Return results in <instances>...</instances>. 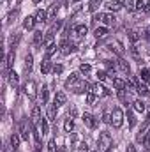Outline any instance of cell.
<instances>
[{
	"label": "cell",
	"mask_w": 150,
	"mask_h": 152,
	"mask_svg": "<svg viewBox=\"0 0 150 152\" xmlns=\"http://www.w3.org/2000/svg\"><path fill=\"white\" fill-rule=\"evenodd\" d=\"M36 23H37V21H36V16H27V18L23 20V27H25L27 30H32Z\"/></svg>",
	"instance_id": "e0dca14e"
},
{
	"label": "cell",
	"mask_w": 150,
	"mask_h": 152,
	"mask_svg": "<svg viewBox=\"0 0 150 152\" xmlns=\"http://www.w3.org/2000/svg\"><path fill=\"white\" fill-rule=\"evenodd\" d=\"M94 20H95V21H103L104 25H115V21H117V20H115V16L110 14V12H108V14L99 12V14H95V16H94Z\"/></svg>",
	"instance_id": "8992f818"
},
{
	"label": "cell",
	"mask_w": 150,
	"mask_h": 152,
	"mask_svg": "<svg viewBox=\"0 0 150 152\" xmlns=\"http://www.w3.org/2000/svg\"><path fill=\"white\" fill-rule=\"evenodd\" d=\"M141 143L145 145V147H150V129L145 133V136H143V140H141Z\"/></svg>",
	"instance_id": "7bdbcfd3"
},
{
	"label": "cell",
	"mask_w": 150,
	"mask_h": 152,
	"mask_svg": "<svg viewBox=\"0 0 150 152\" xmlns=\"http://www.w3.org/2000/svg\"><path fill=\"white\" fill-rule=\"evenodd\" d=\"M55 32L53 30H50V32H46V36H44V44L42 46H51V44H55V36H53Z\"/></svg>",
	"instance_id": "44dd1931"
},
{
	"label": "cell",
	"mask_w": 150,
	"mask_h": 152,
	"mask_svg": "<svg viewBox=\"0 0 150 152\" xmlns=\"http://www.w3.org/2000/svg\"><path fill=\"white\" fill-rule=\"evenodd\" d=\"M34 67V57L32 55H27L25 57V73H30Z\"/></svg>",
	"instance_id": "484cf974"
},
{
	"label": "cell",
	"mask_w": 150,
	"mask_h": 152,
	"mask_svg": "<svg viewBox=\"0 0 150 152\" xmlns=\"http://www.w3.org/2000/svg\"><path fill=\"white\" fill-rule=\"evenodd\" d=\"M101 4H103V0H90V2H88V11H90V12H95V11L101 7Z\"/></svg>",
	"instance_id": "f546056e"
},
{
	"label": "cell",
	"mask_w": 150,
	"mask_h": 152,
	"mask_svg": "<svg viewBox=\"0 0 150 152\" xmlns=\"http://www.w3.org/2000/svg\"><path fill=\"white\" fill-rule=\"evenodd\" d=\"M18 129H20L21 140H28V136H30V133H32V124H28L27 118H21L20 124H18Z\"/></svg>",
	"instance_id": "7a4b0ae2"
},
{
	"label": "cell",
	"mask_w": 150,
	"mask_h": 152,
	"mask_svg": "<svg viewBox=\"0 0 150 152\" xmlns=\"http://www.w3.org/2000/svg\"><path fill=\"white\" fill-rule=\"evenodd\" d=\"M95 99H97V96H95V94L87 92V104H94V103H95Z\"/></svg>",
	"instance_id": "b9f144b4"
},
{
	"label": "cell",
	"mask_w": 150,
	"mask_h": 152,
	"mask_svg": "<svg viewBox=\"0 0 150 152\" xmlns=\"http://www.w3.org/2000/svg\"><path fill=\"white\" fill-rule=\"evenodd\" d=\"M127 120H129V126H131V127H134V126H136V117H134V113H133L131 110L127 112Z\"/></svg>",
	"instance_id": "ab89813d"
},
{
	"label": "cell",
	"mask_w": 150,
	"mask_h": 152,
	"mask_svg": "<svg viewBox=\"0 0 150 152\" xmlns=\"http://www.w3.org/2000/svg\"><path fill=\"white\" fill-rule=\"evenodd\" d=\"M143 152H150V149H149V147H147V149H145V151H143Z\"/></svg>",
	"instance_id": "680465c9"
},
{
	"label": "cell",
	"mask_w": 150,
	"mask_h": 152,
	"mask_svg": "<svg viewBox=\"0 0 150 152\" xmlns=\"http://www.w3.org/2000/svg\"><path fill=\"white\" fill-rule=\"evenodd\" d=\"M36 21H37V23H46V21H48V12L42 11V9H37V12H36Z\"/></svg>",
	"instance_id": "d6986e66"
},
{
	"label": "cell",
	"mask_w": 150,
	"mask_h": 152,
	"mask_svg": "<svg viewBox=\"0 0 150 152\" xmlns=\"http://www.w3.org/2000/svg\"><path fill=\"white\" fill-rule=\"evenodd\" d=\"M122 124H124V112L120 108H115L111 112V126L118 129V127H122Z\"/></svg>",
	"instance_id": "3957f363"
},
{
	"label": "cell",
	"mask_w": 150,
	"mask_h": 152,
	"mask_svg": "<svg viewBox=\"0 0 150 152\" xmlns=\"http://www.w3.org/2000/svg\"><path fill=\"white\" fill-rule=\"evenodd\" d=\"M58 48H60V53H62V55H69L71 51H74L76 50V44L74 42H71V41H67V39H64V41L60 42Z\"/></svg>",
	"instance_id": "52a82bcc"
},
{
	"label": "cell",
	"mask_w": 150,
	"mask_h": 152,
	"mask_svg": "<svg viewBox=\"0 0 150 152\" xmlns=\"http://www.w3.org/2000/svg\"><path fill=\"white\" fill-rule=\"evenodd\" d=\"M88 87H90V83H87L85 80H81V78H79L74 85L71 87V90L76 92V94H83V92H88Z\"/></svg>",
	"instance_id": "5b68a950"
},
{
	"label": "cell",
	"mask_w": 150,
	"mask_h": 152,
	"mask_svg": "<svg viewBox=\"0 0 150 152\" xmlns=\"http://www.w3.org/2000/svg\"><path fill=\"white\" fill-rule=\"evenodd\" d=\"M60 27H62V20H60V21H57V23H53V28H51V30L55 32V30H58Z\"/></svg>",
	"instance_id": "f5cc1de1"
},
{
	"label": "cell",
	"mask_w": 150,
	"mask_h": 152,
	"mask_svg": "<svg viewBox=\"0 0 150 152\" xmlns=\"http://www.w3.org/2000/svg\"><path fill=\"white\" fill-rule=\"evenodd\" d=\"M44 36H46V34H42L41 30H36V32H34V44H36V46L44 44Z\"/></svg>",
	"instance_id": "7402d4cb"
},
{
	"label": "cell",
	"mask_w": 150,
	"mask_h": 152,
	"mask_svg": "<svg viewBox=\"0 0 150 152\" xmlns=\"http://www.w3.org/2000/svg\"><path fill=\"white\" fill-rule=\"evenodd\" d=\"M145 7H147V4H145L143 0H138V2H136V9H138V11H145Z\"/></svg>",
	"instance_id": "681fc988"
},
{
	"label": "cell",
	"mask_w": 150,
	"mask_h": 152,
	"mask_svg": "<svg viewBox=\"0 0 150 152\" xmlns=\"http://www.w3.org/2000/svg\"><path fill=\"white\" fill-rule=\"evenodd\" d=\"M37 126L41 127L42 134H46V133H48V129H50V126H48V120H46V118H41V122H39Z\"/></svg>",
	"instance_id": "8d00e7d4"
},
{
	"label": "cell",
	"mask_w": 150,
	"mask_h": 152,
	"mask_svg": "<svg viewBox=\"0 0 150 152\" xmlns=\"http://www.w3.org/2000/svg\"><path fill=\"white\" fill-rule=\"evenodd\" d=\"M140 78H141L145 83H150V69H141V73H140Z\"/></svg>",
	"instance_id": "74e56055"
},
{
	"label": "cell",
	"mask_w": 150,
	"mask_h": 152,
	"mask_svg": "<svg viewBox=\"0 0 150 152\" xmlns=\"http://www.w3.org/2000/svg\"><path fill=\"white\" fill-rule=\"evenodd\" d=\"M87 32H88V27L87 25H76L74 27V34H78L79 37H85Z\"/></svg>",
	"instance_id": "603a6c76"
},
{
	"label": "cell",
	"mask_w": 150,
	"mask_h": 152,
	"mask_svg": "<svg viewBox=\"0 0 150 152\" xmlns=\"http://www.w3.org/2000/svg\"><path fill=\"white\" fill-rule=\"evenodd\" d=\"M117 67H118V69H120L124 75H131V67H129V64H127V62H125L122 57L117 60Z\"/></svg>",
	"instance_id": "8fae6325"
},
{
	"label": "cell",
	"mask_w": 150,
	"mask_h": 152,
	"mask_svg": "<svg viewBox=\"0 0 150 152\" xmlns=\"http://www.w3.org/2000/svg\"><path fill=\"white\" fill-rule=\"evenodd\" d=\"M73 2H81V0H73Z\"/></svg>",
	"instance_id": "91938a15"
},
{
	"label": "cell",
	"mask_w": 150,
	"mask_h": 152,
	"mask_svg": "<svg viewBox=\"0 0 150 152\" xmlns=\"http://www.w3.org/2000/svg\"><path fill=\"white\" fill-rule=\"evenodd\" d=\"M14 57H16V53H14V50H11V51L7 53V57H5V69H11V67H12Z\"/></svg>",
	"instance_id": "ffe728a7"
},
{
	"label": "cell",
	"mask_w": 150,
	"mask_h": 152,
	"mask_svg": "<svg viewBox=\"0 0 150 152\" xmlns=\"http://www.w3.org/2000/svg\"><path fill=\"white\" fill-rule=\"evenodd\" d=\"M97 145H99V151L111 152L113 138L110 136V133H101V134H99V140H97Z\"/></svg>",
	"instance_id": "6da1fadb"
},
{
	"label": "cell",
	"mask_w": 150,
	"mask_h": 152,
	"mask_svg": "<svg viewBox=\"0 0 150 152\" xmlns=\"http://www.w3.org/2000/svg\"><path fill=\"white\" fill-rule=\"evenodd\" d=\"M110 50L115 51L118 57H124V53H125V51H124V48H122V44H120L118 41H111V42H110Z\"/></svg>",
	"instance_id": "7c38bea8"
},
{
	"label": "cell",
	"mask_w": 150,
	"mask_h": 152,
	"mask_svg": "<svg viewBox=\"0 0 150 152\" xmlns=\"http://www.w3.org/2000/svg\"><path fill=\"white\" fill-rule=\"evenodd\" d=\"M108 9H110V11H113V12H117V11L124 9V2H118V0H111V2H108Z\"/></svg>",
	"instance_id": "ac0fdd59"
},
{
	"label": "cell",
	"mask_w": 150,
	"mask_h": 152,
	"mask_svg": "<svg viewBox=\"0 0 150 152\" xmlns=\"http://www.w3.org/2000/svg\"><path fill=\"white\" fill-rule=\"evenodd\" d=\"M108 76H110V75H108V73H104V71H97V80H99V81H104Z\"/></svg>",
	"instance_id": "7dc6e473"
},
{
	"label": "cell",
	"mask_w": 150,
	"mask_h": 152,
	"mask_svg": "<svg viewBox=\"0 0 150 152\" xmlns=\"http://www.w3.org/2000/svg\"><path fill=\"white\" fill-rule=\"evenodd\" d=\"M57 110H58V106H57L55 103L48 106V118H50V120H55V118H57Z\"/></svg>",
	"instance_id": "cb8c5ba5"
},
{
	"label": "cell",
	"mask_w": 150,
	"mask_h": 152,
	"mask_svg": "<svg viewBox=\"0 0 150 152\" xmlns=\"http://www.w3.org/2000/svg\"><path fill=\"white\" fill-rule=\"evenodd\" d=\"M124 7L127 11H133V9H136V4H134V0H124Z\"/></svg>",
	"instance_id": "60d3db41"
},
{
	"label": "cell",
	"mask_w": 150,
	"mask_h": 152,
	"mask_svg": "<svg viewBox=\"0 0 150 152\" xmlns=\"http://www.w3.org/2000/svg\"><path fill=\"white\" fill-rule=\"evenodd\" d=\"M125 152H138L136 151V147H134V145H127V151Z\"/></svg>",
	"instance_id": "db71d44e"
},
{
	"label": "cell",
	"mask_w": 150,
	"mask_h": 152,
	"mask_svg": "<svg viewBox=\"0 0 150 152\" xmlns=\"http://www.w3.org/2000/svg\"><path fill=\"white\" fill-rule=\"evenodd\" d=\"M133 108H134L136 112H145L147 106H145V103H143L141 99H134V101H133Z\"/></svg>",
	"instance_id": "83f0119b"
},
{
	"label": "cell",
	"mask_w": 150,
	"mask_h": 152,
	"mask_svg": "<svg viewBox=\"0 0 150 152\" xmlns=\"http://www.w3.org/2000/svg\"><path fill=\"white\" fill-rule=\"evenodd\" d=\"M113 87L117 90H124V88H127V83L124 80H120V78H113Z\"/></svg>",
	"instance_id": "4316f807"
},
{
	"label": "cell",
	"mask_w": 150,
	"mask_h": 152,
	"mask_svg": "<svg viewBox=\"0 0 150 152\" xmlns=\"http://www.w3.org/2000/svg\"><path fill=\"white\" fill-rule=\"evenodd\" d=\"M101 118H103V122H104V124H110V126H111V113H108V112H104Z\"/></svg>",
	"instance_id": "ee69618b"
},
{
	"label": "cell",
	"mask_w": 150,
	"mask_h": 152,
	"mask_svg": "<svg viewBox=\"0 0 150 152\" xmlns=\"http://www.w3.org/2000/svg\"><path fill=\"white\" fill-rule=\"evenodd\" d=\"M78 80H79V76L76 75V73H73V75H71L69 78H67V80H66V87H73V85H74Z\"/></svg>",
	"instance_id": "d590c367"
},
{
	"label": "cell",
	"mask_w": 150,
	"mask_h": 152,
	"mask_svg": "<svg viewBox=\"0 0 150 152\" xmlns=\"http://www.w3.org/2000/svg\"><path fill=\"white\" fill-rule=\"evenodd\" d=\"M60 152H67V149H66V147H62V149H60Z\"/></svg>",
	"instance_id": "9f6ffc18"
},
{
	"label": "cell",
	"mask_w": 150,
	"mask_h": 152,
	"mask_svg": "<svg viewBox=\"0 0 150 152\" xmlns=\"http://www.w3.org/2000/svg\"><path fill=\"white\" fill-rule=\"evenodd\" d=\"M106 34H108V28H106V27H97V28H95V32H94V36H95L97 39L106 37Z\"/></svg>",
	"instance_id": "4dcf8cb0"
},
{
	"label": "cell",
	"mask_w": 150,
	"mask_h": 152,
	"mask_svg": "<svg viewBox=\"0 0 150 152\" xmlns=\"http://www.w3.org/2000/svg\"><path fill=\"white\" fill-rule=\"evenodd\" d=\"M48 152H57V147H55V140H50V142H48Z\"/></svg>",
	"instance_id": "c3c4849f"
},
{
	"label": "cell",
	"mask_w": 150,
	"mask_h": 152,
	"mask_svg": "<svg viewBox=\"0 0 150 152\" xmlns=\"http://www.w3.org/2000/svg\"><path fill=\"white\" fill-rule=\"evenodd\" d=\"M41 118H42L41 117V108L39 106H34L32 108V120H30V124L32 126H37L39 122H41Z\"/></svg>",
	"instance_id": "5bb4252c"
},
{
	"label": "cell",
	"mask_w": 150,
	"mask_h": 152,
	"mask_svg": "<svg viewBox=\"0 0 150 152\" xmlns=\"http://www.w3.org/2000/svg\"><path fill=\"white\" fill-rule=\"evenodd\" d=\"M39 97H41V101H42V104H46V103H48V88H46V87H42V90H41V94H39Z\"/></svg>",
	"instance_id": "f35d334b"
},
{
	"label": "cell",
	"mask_w": 150,
	"mask_h": 152,
	"mask_svg": "<svg viewBox=\"0 0 150 152\" xmlns=\"http://www.w3.org/2000/svg\"><path fill=\"white\" fill-rule=\"evenodd\" d=\"M78 152H88V145L87 143H79L78 145Z\"/></svg>",
	"instance_id": "f907efd6"
},
{
	"label": "cell",
	"mask_w": 150,
	"mask_h": 152,
	"mask_svg": "<svg viewBox=\"0 0 150 152\" xmlns=\"http://www.w3.org/2000/svg\"><path fill=\"white\" fill-rule=\"evenodd\" d=\"M34 152H36V151H34Z\"/></svg>",
	"instance_id": "6125c7cd"
},
{
	"label": "cell",
	"mask_w": 150,
	"mask_h": 152,
	"mask_svg": "<svg viewBox=\"0 0 150 152\" xmlns=\"http://www.w3.org/2000/svg\"><path fill=\"white\" fill-rule=\"evenodd\" d=\"M66 101H67V96H66L64 92H57V94H55V99H53V103H55L57 106H62V104H66Z\"/></svg>",
	"instance_id": "2e32d148"
},
{
	"label": "cell",
	"mask_w": 150,
	"mask_h": 152,
	"mask_svg": "<svg viewBox=\"0 0 150 152\" xmlns=\"http://www.w3.org/2000/svg\"><path fill=\"white\" fill-rule=\"evenodd\" d=\"M36 90H37V85H36V81H34V80H28V81L25 83V94H27L30 99H34V97H36V94H37Z\"/></svg>",
	"instance_id": "9c48e42d"
},
{
	"label": "cell",
	"mask_w": 150,
	"mask_h": 152,
	"mask_svg": "<svg viewBox=\"0 0 150 152\" xmlns=\"http://www.w3.org/2000/svg\"><path fill=\"white\" fill-rule=\"evenodd\" d=\"M127 37L131 39V42H133V44H136V42H138V39L141 37V36H140L136 30H127Z\"/></svg>",
	"instance_id": "836d02e7"
},
{
	"label": "cell",
	"mask_w": 150,
	"mask_h": 152,
	"mask_svg": "<svg viewBox=\"0 0 150 152\" xmlns=\"http://www.w3.org/2000/svg\"><path fill=\"white\" fill-rule=\"evenodd\" d=\"M7 80H9V83H11L14 88H18V75H16L14 71H9V75H7Z\"/></svg>",
	"instance_id": "f1b7e54d"
},
{
	"label": "cell",
	"mask_w": 150,
	"mask_h": 152,
	"mask_svg": "<svg viewBox=\"0 0 150 152\" xmlns=\"http://www.w3.org/2000/svg\"><path fill=\"white\" fill-rule=\"evenodd\" d=\"M145 11H147V12L150 14V4H147V7H145Z\"/></svg>",
	"instance_id": "11a10c76"
},
{
	"label": "cell",
	"mask_w": 150,
	"mask_h": 152,
	"mask_svg": "<svg viewBox=\"0 0 150 152\" xmlns=\"http://www.w3.org/2000/svg\"><path fill=\"white\" fill-rule=\"evenodd\" d=\"M64 129H66V133H71V131L74 129V120H73V118H66V122H64Z\"/></svg>",
	"instance_id": "e575fe53"
},
{
	"label": "cell",
	"mask_w": 150,
	"mask_h": 152,
	"mask_svg": "<svg viewBox=\"0 0 150 152\" xmlns=\"http://www.w3.org/2000/svg\"><path fill=\"white\" fill-rule=\"evenodd\" d=\"M41 73H42V75L53 73V64H51L50 58H44V60H42V64H41Z\"/></svg>",
	"instance_id": "30bf717a"
},
{
	"label": "cell",
	"mask_w": 150,
	"mask_h": 152,
	"mask_svg": "<svg viewBox=\"0 0 150 152\" xmlns=\"http://www.w3.org/2000/svg\"><path fill=\"white\" fill-rule=\"evenodd\" d=\"M143 37L147 39V41H150V27H145L143 28Z\"/></svg>",
	"instance_id": "816d5d0a"
},
{
	"label": "cell",
	"mask_w": 150,
	"mask_h": 152,
	"mask_svg": "<svg viewBox=\"0 0 150 152\" xmlns=\"http://www.w3.org/2000/svg\"><path fill=\"white\" fill-rule=\"evenodd\" d=\"M41 2H42V0H34V4H41Z\"/></svg>",
	"instance_id": "6f0895ef"
},
{
	"label": "cell",
	"mask_w": 150,
	"mask_h": 152,
	"mask_svg": "<svg viewBox=\"0 0 150 152\" xmlns=\"http://www.w3.org/2000/svg\"><path fill=\"white\" fill-rule=\"evenodd\" d=\"M81 120H83V124H85L88 129H95L97 124H99V120H97L94 115H90V113H85L83 117H81Z\"/></svg>",
	"instance_id": "ba28073f"
},
{
	"label": "cell",
	"mask_w": 150,
	"mask_h": 152,
	"mask_svg": "<svg viewBox=\"0 0 150 152\" xmlns=\"http://www.w3.org/2000/svg\"><path fill=\"white\" fill-rule=\"evenodd\" d=\"M149 120H150V112H149Z\"/></svg>",
	"instance_id": "94428289"
},
{
	"label": "cell",
	"mask_w": 150,
	"mask_h": 152,
	"mask_svg": "<svg viewBox=\"0 0 150 152\" xmlns=\"http://www.w3.org/2000/svg\"><path fill=\"white\" fill-rule=\"evenodd\" d=\"M62 71H64V66L62 64H55L53 66V73L55 75H62Z\"/></svg>",
	"instance_id": "f6af8a7d"
},
{
	"label": "cell",
	"mask_w": 150,
	"mask_h": 152,
	"mask_svg": "<svg viewBox=\"0 0 150 152\" xmlns=\"http://www.w3.org/2000/svg\"><path fill=\"white\" fill-rule=\"evenodd\" d=\"M90 69H92V67H90L88 64H81V66H79V71H81L83 75H88V73H90Z\"/></svg>",
	"instance_id": "bcb514c9"
},
{
	"label": "cell",
	"mask_w": 150,
	"mask_h": 152,
	"mask_svg": "<svg viewBox=\"0 0 150 152\" xmlns=\"http://www.w3.org/2000/svg\"><path fill=\"white\" fill-rule=\"evenodd\" d=\"M136 92H138L140 96H143V97H147V96L150 94L149 87H147V83H145L143 80H140V83H138V87H136Z\"/></svg>",
	"instance_id": "4fadbf2b"
},
{
	"label": "cell",
	"mask_w": 150,
	"mask_h": 152,
	"mask_svg": "<svg viewBox=\"0 0 150 152\" xmlns=\"http://www.w3.org/2000/svg\"><path fill=\"white\" fill-rule=\"evenodd\" d=\"M57 50H58V46H57V44H51V46H48V48H46V51H44V55H46V58H50V57H53V55L57 53Z\"/></svg>",
	"instance_id": "d6a6232c"
},
{
	"label": "cell",
	"mask_w": 150,
	"mask_h": 152,
	"mask_svg": "<svg viewBox=\"0 0 150 152\" xmlns=\"http://www.w3.org/2000/svg\"><path fill=\"white\" fill-rule=\"evenodd\" d=\"M20 140H21V136H20V134H16V133H14V134H11V138H9V143L14 147V151L18 149V145H20Z\"/></svg>",
	"instance_id": "1f68e13d"
},
{
	"label": "cell",
	"mask_w": 150,
	"mask_h": 152,
	"mask_svg": "<svg viewBox=\"0 0 150 152\" xmlns=\"http://www.w3.org/2000/svg\"><path fill=\"white\" fill-rule=\"evenodd\" d=\"M129 51H131V55H133V58H134V60H138V62L141 60V53H140V48H138L136 44H133V46L129 48Z\"/></svg>",
	"instance_id": "d4e9b609"
},
{
	"label": "cell",
	"mask_w": 150,
	"mask_h": 152,
	"mask_svg": "<svg viewBox=\"0 0 150 152\" xmlns=\"http://www.w3.org/2000/svg\"><path fill=\"white\" fill-rule=\"evenodd\" d=\"M58 9H60L58 2H55V4H51V5H50V11H48V21H51V20H55V18H57Z\"/></svg>",
	"instance_id": "9a60e30c"
},
{
	"label": "cell",
	"mask_w": 150,
	"mask_h": 152,
	"mask_svg": "<svg viewBox=\"0 0 150 152\" xmlns=\"http://www.w3.org/2000/svg\"><path fill=\"white\" fill-rule=\"evenodd\" d=\"M88 92L95 94L97 97H99V96H110V94H111V92H110L108 88H104L101 83H90V87H88Z\"/></svg>",
	"instance_id": "277c9868"
}]
</instances>
